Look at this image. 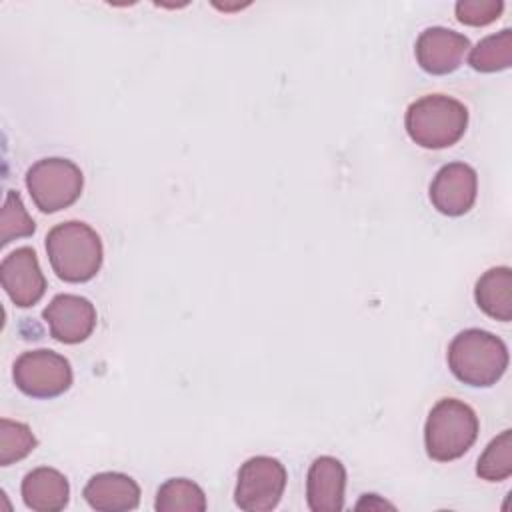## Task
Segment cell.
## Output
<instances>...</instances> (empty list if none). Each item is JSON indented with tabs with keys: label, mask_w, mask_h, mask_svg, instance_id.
Returning <instances> with one entry per match:
<instances>
[{
	"label": "cell",
	"mask_w": 512,
	"mask_h": 512,
	"mask_svg": "<svg viewBox=\"0 0 512 512\" xmlns=\"http://www.w3.org/2000/svg\"><path fill=\"white\" fill-rule=\"evenodd\" d=\"M36 436L24 422L0 420V466H10L26 458L36 448Z\"/></svg>",
	"instance_id": "cell-19"
},
{
	"label": "cell",
	"mask_w": 512,
	"mask_h": 512,
	"mask_svg": "<svg viewBox=\"0 0 512 512\" xmlns=\"http://www.w3.org/2000/svg\"><path fill=\"white\" fill-rule=\"evenodd\" d=\"M286 468L272 456L248 458L236 478L234 502L246 512H268L278 506L286 488Z\"/></svg>",
	"instance_id": "cell-7"
},
{
	"label": "cell",
	"mask_w": 512,
	"mask_h": 512,
	"mask_svg": "<svg viewBox=\"0 0 512 512\" xmlns=\"http://www.w3.org/2000/svg\"><path fill=\"white\" fill-rule=\"evenodd\" d=\"M364 508H368V510H382V508L394 510V504L382 500V498L376 496V494H364L362 500L356 504V510H364Z\"/></svg>",
	"instance_id": "cell-22"
},
{
	"label": "cell",
	"mask_w": 512,
	"mask_h": 512,
	"mask_svg": "<svg viewBox=\"0 0 512 512\" xmlns=\"http://www.w3.org/2000/svg\"><path fill=\"white\" fill-rule=\"evenodd\" d=\"M478 308L500 322L512 320V270L508 266L488 268L474 286Z\"/></svg>",
	"instance_id": "cell-15"
},
{
	"label": "cell",
	"mask_w": 512,
	"mask_h": 512,
	"mask_svg": "<svg viewBox=\"0 0 512 512\" xmlns=\"http://www.w3.org/2000/svg\"><path fill=\"white\" fill-rule=\"evenodd\" d=\"M42 318L50 336L62 344H80L96 328L94 304L78 294H56L44 308Z\"/></svg>",
	"instance_id": "cell-9"
},
{
	"label": "cell",
	"mask_w": 512,
	"mask_h": 512,
	"mask_svg": "<svg viewBox=\"0 0 512 512\" xmlns=\"http://www.w3.org/2000/svg\"><path fill=\"white\" fill-rule=\"evenodd\" d=\"M154 508L158 512H204L206 494L188 478H170L158 488Z\"/></svg>",
	"instance_id": "cell-16"
},
{
	"label": "cell",
	"mask_w": 512,
	"mask_h": 512,
	"mask_svg": "<svg viewBox=\"0 0 512 512\" xmlns=\"http://www.w3.org/2000/svg\"><path fill=\"white\" fill-rule=\"evenodd\" d=\"M468 50V36L444 26H430L422 30L414 44L416 62L424 72L434 76H444L458 70Z\"/></svg>",
	"instance_id": "cell-11"
},
{
	"label": "cell",
	"mask_w": 512,
	"mask_h": 512,
	"mask_svg": "<svg viewBox=\"0 0 512 512\" xmlns=\"http://www.w3.org/2000/svg\"><path fill=\"white\" fill-rule=\"evenodd\" d=\"M0 282L16 306H34L46 292V278L34 248L20 246L4 256L0 262Z\"/></svg>",
	"instance_id": "cell-8"
},
{
	"label": "cell",
	"mask_w": 512,
	"mask_h": 512,
	"mask_svg": "<svg viewBox=\"0 0 512 512\" xmlns=\"http://www.w3.org/2000/svg\"><path fill=\"white\" fill-rule=\"evenodd\" d=\"M476 474L486 482H500L512 476V430L500 432L478 458Z\"/></svg>",
	"instance_id": "cell-18"
},
{
	"label": "cell",
	"mask_w": 512,
	"mask_h": 512,
	"mask_svg": "<svg viewBox=\"0 0 512 512\" xmlns=\"http://www.w3.org/2000/svg\"><path fill=\"white\" fill-rule=\"evenodd\" d=\"M404 126L410 140L422 148H450L466 132L468 108L448 94H426L406 108Z\"/></svg>",
	"instance_id": "cell-3"
},
{
	"label": "cell",
	"mask_w": 512,
	"mask_h": 512,
	"mask_svg": "<svg viewBox=\"0 0 512 512\" xmlns=\"http://www.w3.org/2000/svg\"><path fill=\"white\" fill-rule=\"evenodd\" d=\"M22 500L36 512H58L66 508L70 498V486L62 472L50 466L30 470L22 480Z\"/></svg>",
	"instance_id": "cell-14"
},
{
	"label": "cell",
	"mask_w": 512,
	"mask_h": 512,
	"mask_svg": "<svg viewBox=\"0 0 512 512\" xmlns=\"http://www.w3.org/2000/svg\"><path fill=\"white\" fill-rule=\"evenodd\" d=\"M476 412L458 398H442L428 412L424 424L426 454L436 462L464 456L478 438Z\"/></svg>",
	"instance_id": "cell-4"
},
{
	"label": "cell",
	"mask_w": 512,
	"mask_h": 512,
	"mask_svg": "<svg viewBox=\"0 0 512 512\" xmlns=\"http://www.w3.org/2000/svg\"><path fill=\"white\" fill-rule=\"evenodd\" d=\"M448 368L464 384L488 388L508 368V348L496 334L480 328L458 332L448 346Z\"/></svg>",
	"instance_id": "cell-2"
},
{
	"label": "cell",
	"mask_w": 512,
	"mask_h": 512,
	"mask_svg": "<svg viewBox=\"0 0 512 512\" xmlns=\"http://www.w3.org/2000/svg\"><path fill=\"white\" fill-rule=\"evenodd\" d=\"M346 468L334 456H318L306 476V502L312 512H340L344 508Z\"/></svg>",
	"instance_id": "cell-12"
},
{
	"label": "cell",
	"mask_w": 512,
	"mask_h": 512,
	"mask_svg": "<svg viewBox=\"0 0 512 512\" xmlns=\"http://www.w3.org/2000/svg\"><path fill=\"white\" fill-rule=\"evenodd\" d=\"M12 378L16 388L30 398H54L72 386V366L62 354L38 348L16 358Z\"/></svg>",
	"instance_id": "cell-6"
},
{
	"label": "cell",
	"mask_w": 512,
	"mask_h": 512,
	"mask_svg": "<svg viewBox=\"0 0 512 512\" xmlns=\"http://www.w3.org/2000/svg\"><path fill=\"white\" fill-rule=\"evenodd\" d=\"M26 188L40 212L54 214L72 206L80 198L84 176L68 158H42L28 168Z\"/></svg>",
	"instance_id": "cell-5"
},
{
	"label": "cell",
	"mask_w": 512,
	"mask_h": 512,
	"mask_svg": "<svg viewBox=\"0 0 512 512\" xmlns=\"http://www.w3.org/2000/svg\"><path fill=\"white\" fill-rule=\"evenodd\" d=\"M84 500L90 508L100 512H124L134 510L140 502V486L134 478L122 472L94 474L84 490Z\"/></svg>",
	"instance_id": "cell-13"
},
{
	"label": "cell",
	"mask_w": 512,
	"mask_h": 512,
	"mask_svg": "<svg viewBox=\"0 0 512 512\" xmlns=\"http://www.w3.org/2000/svg\"><path fill=\"white\" fill-rule=\"evenodd\" d=\"M46 254L54 274L72 284L92 280L104 260L98 232L80 220H66L46 234Z\"/></svg>",
	"instance_id": "cell-1"
},
{
	"label": "cell",
	"mask_w": 512,
	"mask_h": 512,
	"mask_svg": "<svg viewBox=\"0 0 512 512\" xmlns=\"http://www.w3.org/2000/svg\"><path fill=\"white\" fill-rule=\"evenodd\" d=\"M468 64L476 72H500L512 66V30L504 28L496 34L482 38L470 48Z\"/></svg>",
	"instance_id": "cell-17"
},
{
	"label": "cell",
	"mask_w": 512,
	"mask_h": 512,
	"mask_svg": "<svg viewBox=\"0 0 512 512\" xmlns=\"http://www.w3.org/2000/svg\"><path fill=\"white\" fill-rule=\"evenodd\" d=\"M36 230L34 220L24 208V202L16 190H8L0 212V244L6 246L16 238L32 236Z\"/></svg>",
	"instance_id": "cell-20"
},
{
	"label": "cell",
	"mask_w": 512,
	"mask_h": 512,
	"mask_svg": "<svg viewBox=\"0 0 512 512\" xmlns=\"http://www.w3.org/2000/svg\"><path fill=\"white\" fill-rule=\"evenodd\" d=\"M478 192V174L470 164H444L430 182V202L444 216H462L474 202Z\"/></svg>",
	"instance_id": "cell-10"
},
{
	"label": "cell",
	"mask_w": 512,
	"mask_h": 512,
	"mask_svg": "<svg viewBox=\"0 0 512 512\" xmlns=\"http://www.w3.org/2000/svg\"><path fill=\"white\" fill-rule=\"evenodd\" d=\"M502 0H458L454 6L458 22L466 26H488L500 18Z\"/></svg>",
	"instance_id": "cell-21"
}]
</instances>
